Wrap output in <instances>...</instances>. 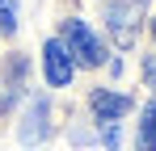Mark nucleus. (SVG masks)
<instances>
[{
    "mask_svg": "<svg viewBox=\"0 0 156 151\" xmlns=\"http://www.w3.org/2000/svg\"><path fill=\"white\" fill-rule=\"evenodd\" d=\"M139 13H144V0H110L105 8V21L118 46H131L135 34H139Z\"/></svg>",
    "mask_w": 156,
    "mask_h": 151,
    "instance_id": "nucleus-2",
    "label": "nucleus"
},
{
    "mask_svg": "<svg viewBox=\"0 0 156 151\" xmlns=\"http://www.w3.org/2000/svg\"><path fill=\"white\" fill-rule=\"evenodd\" d=\"M42 134H47V101H34L21 126V139H42Z\"/></svg>",
    "mask_w": 156,
    "mask_h": 151,
    "instance_id": "nucleus-5",
    "label": "nucleus"
},
{
    "mask_svg": "<svg viewBox=\"0 0 156 151\" xmlns=\"http://www.w3.org/2000/svg\"><path fill=\"white\" fill-rule=\"evenodd\" d=\"M118 139H122V134H118V126L110 122V126H105V143H110V147H118Z\"/></svg>",
    "mask_w": 156,
    "mask_h": 151,
    "instance_id": "nucleus-9",
    "label": "nucleus"
},
{
    "mask_svg": "<svg viewBox=\"0 0 156 151\" xmlns=\"http://www.w3.org/2000/svg\"><path fill=\"white\" fill-rule=\"evenodd\" d=\"M89 105H93V113L101 118V122H114V118H122L131 109V97H122V92H105V88H97L93 97H89Z\"/></svg>",
    "mask_w": 156,
    "mask_h": 151,
    "instance_id": "nucleus-4",
    "label": "nucleus"
},
{
    "mask_svg": "<svg viewBox=\"0 0 156 151\" xmlns=\"http://www.w3.org/2000/svg\"><path fill=\"white\" fill-rule=\"evenodd\" d=\"M42 72H47V84H55V88H63V84H72V72H76V63H72V55H68V46L63 42H47L42 46Z\"/></svg>",
    "mask_w": 156,
    "mask_h": 151,
    "instance_id": "nucleus-3",
    "label": "nucleus"
},
{
    "mask_svg": "<svg viewBox=\"0 0 156 151\" xmlns=\"http://www.w3.org/2000/svg\"><path fill=\"white\" fill-rule=\"evenodd\" d=\"M139 151H156V101L144 109V122H139Z\"/></svg>",
    "mask_w": 156,
    "mask_h": 151,
    "instance_id": "nucleus-6",
    "label": "nucleus"
},
{
    "mask_svg": "<svg viewBox=\"0 0 156 151\" xmlns=\"http://www.w3.org/2000/svg\"><path fill=\"white\" fill-rule=\"evenodd\" d=\"M63 46H68V55H76V63H84V67H97L105 59L97 34L80 21V17H68V21H63Z\"/></svg>",
    "mask_w": 156,
    "mask_h": 151,
    "instance_id": "nucleus-1",
    "label": "nucleus"
},
{
    "mask_svg": "<svg viewBox=\"0 0 156 151\" xmlns=\"http://www.w3.org/2000/svg\"><path fill=\"white\" fill-rule=\"evenodd\" d=\"M144 76H148V84H152V88H156V55H152V59H148V63H144Z\"/></svg>",
    "mask_w": 156,
    "mask_h": 151,
    "instance_id": "nucleus-8",
    "label": "nucleus"
},
{
    "mask_svg": "<svg viewBox=\"0 0 156 151\" xmlns=\"http://www.w3.org/2000/svg\"><path fill=\"white\" fill-rule=\"evenodd\" d=\"M0 29H4V34L17 29V8H13V0H0Z\"/></svg>",
    "mask_w": 156,
    "mask_h": 151,
    "instance_id": "nucleus-7",
    "label": "nucleus"
},
{
    "mask_svg": "<svg viewBox=\"0 0 156 151\" xmlns=\"http://www.w3.org/2000/svg\"><path fill=\"white\" fill-rule=\"evenodd\" d=\"M152 29H156V21H152Z\"/></svg>",
    "mask_w": 156,
    "mask_h": 151,
    "instance_id": "nucleus-10",
    "label": "nucleus"
}]
</instances>
